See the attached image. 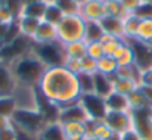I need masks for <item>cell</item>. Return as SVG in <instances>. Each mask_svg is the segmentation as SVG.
<instances>
[{
	"label": "cell",
	"instance_id": "cell-1",
	"mask_svg": "<svg viewBox=\"0 0 152 140\" xmlns=\"http://www.w3.org/2000/svg\"><path fill=\"white\" fill-rule=\"evenodd\" d=\"M37 92L46 102L58 108V111L77 103L83 96L78 75L72 74L62 65L48 66L45 69L39 81Z\"/></svg>",
	"mask_w": 152,
	"mask_h": 140
},
{
	"label": "cell",
	"instance_id": "cell-2",
	"mask_svg": "<svg viewBox=\"0 0 152 140\" xmlns=\"http://www.w3.org/2000/svg\"><path fill=\"white\" fill-rule=\"evenodd\" d=\"M9 66L12 69L16 84L27 86V87H36V89L39 86V81H40L45 69L48 68L33 53V50L27 52L25 55H22L18 59H15L13 62H10Z\"/></svg>",
	"mask_w": 152,
	"mask_h": 140
},
{
	"label": "cell",
	"instance_id": "cell-3",
	"mask_svg": "<svg viewBox=\"0 0 152 140\" xmlns=\"http://www.w3.org/2000/svg\"><path fill=\"white\" fill-rule=\"evenodd\" d=\"M86 25L87 21L80 15H65L61 22L56 25V31H58V43L65 46L74 42H80L84 40L86 36Z\"/></svg>",
	"mask_w": 152,
	"mask_h": 140
},
{
	"label": "cell",
	"instance_id": "cell-4",
	"mask_svg": "<svg viewBox=\"0 0 152 140\" xmlns=\"http://www.w3.org/2000/svg\"><path fill=\"white\" fill-rule=\"evenodd\" d=\"M102 121L115 136H120L133 128L132 111H108Z\"/></svg>",
	"mask_w": 152,
	"mask_h": 140
},
{
	"label": "cell",
	"instance_id": "cell-5",
	"mask_svg": "<svg viewBox=\"0 0 152 140\" xmlns=\"http://www.w3.org/2000/svg\"><path fill=\"white\" fill-rule=\"evenodd\" d=\"M78 102H80L89 121H101V120H103L105 114L108 112L106 105H105V99L99 97L95 93L83 94Z\"/></svg>",
	"mask_w": 152,
	"mask_h": 140
},
{
	"label": "cell",
	"instance_id": "cell-6",
	"mask_svg": "<svg viewBox=\"0 0 152 140\" xmlns=\"http://www.w3.org/2000/svg\"><path fill=\"white\" fill-rule=\"evenodd\" d=\"M33 53L46 65V66H56L62 65V61L65 58L64 55V47L59 43H52V44H33L31 47Z\"/></svg>",
	"mask_w": 152,
	"mask_h": 140
},
{
	"label": "cell",
	"instance_id": "cell-7",
	"mask_svg": "<svg viewBox=\"0 0 152 140\" xmlns=\"http://www.w3.org/2000/svg\"><path fill=\"white\" fill-rule=\"evenodd\" d=\"M133 130L142 140H152V114L151 109L132 111Z\"/></svg>",
	"mask_w": 152,
	"mask_h": 140
},
{
	"label": "cell",
	"instance_id": "cell-8",
	"mask_svg": "<svg viewBox=\"0 0 152 140\" xmlns=\"http://www.w3.org/2000/svg\"><path fill=\"white\" fill-rule=\"evenodd\" d=\"M129 43L134 50V56H136L134 65L139 68V71L152 69V44L142 43L139 40H130Z\"/></svg>",
	"mask_w": 152,
	"mask_h": 140
},
{
	"label": "cell",
	"instance_id": "cell-9",
	"mask_svg": "<svg viewBox=\"0 0 152 140\" xmlns=\"http://www.w3.org/2000/svg\"><path fill=\"white\" fill-rule=\"evenodd\" d=\"M80 15L87 22H101L106 16L105 0H86L80 6Z\"/></svg>",
	"mask_w": 152,
	"mask_h": 140
},
{
	"label": "cell",
	"instance_id": "cell-10",
	"mask_svg": "<svg viewBox=\"0 0 152 140\" xmlns=\"http://www.w3.org/2000/svg\"><path fill=\"white\" fill-rule=\"evenodd\" d=\"M59 122V121H58ZM66 140H83L89 136V121L86 120H74L59 122Z\"/></svg>",
	"mask_w": 152,
	"mask_h": 140
},
{
	"label": "cell",
	"instance_id": "cell-11",
	"mask_svg": "<svg viewBox=\"0 0 152 140\" xmlns=\"http://www.w3.org/2000/svg\"><path fill=\"white\" fill-rule=\"evenodd\" d=\"M33 44H52V43H58V31H56V25H52L46 21H40L33 39H31Z\"/></svg>",
	"mask_w": 152,
	"mask_h": 140
},
{
	"label": "cell",
	"instance_id": "cell-12",
	"mask_svg": "<svg viewBox=\"0 0 152 140\" xmlns=\"http://www.w3.org/2000/svg\"><path fill=\"white\" fill-rule=\"evenodd\" d=\"M16 81L13 78L9 63L0 62V96H12Z\"/></svg>",
	"mask_w": 152,
	"mask_h": 140
},
{
	"label": "cell",
	"instance_id": "cell-13",
	"mask_svg": "<svg viewBox=\"0 0 152 140\" xmlns=\"http://www.w3.org/2000/svg\"><path fill=\"white\" fill-rule=\"evenodd\" d=\"M34 137H36V140H66L61 124L56 120L48 121Z\"/></svg>",
	"mask_w": 152,
	"mask_h": 140
},
{
	"label": "cell",
	"instance_id": "cell-14",
	"mask_svg": "<svg viewBox=\"0 0 152 140\" xmlns=\"http://www.w3.org/2000/svg\"><path fill=\"white\" fill-rule=\"evenodd\" d=\"M39 24H40V19H36V18H31V16H25V15H21L16 19V28H18L19 36H22L25 39H30V40L33 39Z\"/></svg>",
	"mask_w": 152,
	"mask_h": 140
},
{
	"label": "cell",
	"instance_id": "cell-15",
	"mask_svg": "<svg viewBox=\"0 0 152 140\" xmlns=\"http://www.w3.org/2000/svg\"><path fill=\"white\" fill-rule=\"evenodd\" d=\"M112 80L108 75H103L96 72L93 75V93L98 94L99 97H106L112 93Z\"/></svg>",
	"mask_w": 152,
	"mask_h": 140
},
{
	"label": "cell",
	"instance_id": "cell-16",
	"mask_svg": "<svg viewBox=\"0 0 152 140\" xmlns=\"http://www.w3.org/2000/svg\"><path fill=\"white\" fill-rule=\"evenodd\" d=\"M99 24H101L105 34H109V36H114V37H118V39H124V34H123V19L112 18V16H105Z\"/></svg>",
	"mask_w": 152,
	"mask_h": 140
},
{
	"label": "cell",
	"instance_id": "cell-17",
	"mask_svg": "<svg viewBox=\"0 0 152 140\" xmlns=\"http://www.w3.org/2000/svg\"><path fill=\"white\" fill-rule=\"evenodd\" d=\"M139 22H140V16H137L136 13H127L123 18V34H124V40L130 42V40H134L136 39Z\"/></svg>",
	"mask_w": 152,
	"mask_h": 140
},
{
	"label": "cell",
	"instance_id": "cell-18",
	"mask_svg": "<svg viewBox=\"0 0 152 140\" xmlns=\"http://www.w3.org/2000/svg\"><path fill=\"white\" fill-rule=\"evenodd\" d=\"M105 105L108 111H132L127 96L112 92L109 96L105 97Z\"/></svg>",
	"mask_w": 152,
	"mask_h": 140
},
{
	"label": "cell",
	"instance_id": "cell-19",
	"mask_svg": "<svg viewBox=\"0 0 152 140\" xmlns=\"http://www.w3.org/2000/svg\"><path fill=\"white\" fill-rule=\"evenodd\" d=\"M109 78L112 80V90L120 94H124V96H129L132 92H134L139 87V84L136 81L126 80V78H118V77H115V74L111 75Z\"/></svg>",
	"mask_w": 152,
	"mask_h": 140
},
{
	"label": "cell",
	"instance_id": "cell-20",
	"mask_svg": "<svg viewBox=\"0 0 152 140\" xmlns=\"http://www.w3.org/2000/svg\"><path fill=\"white\" fill-rule=\"evenodd\" d=\"M89 136L99 140H109L114 134L103 121H89Z\"/></svg>",
	"mask_w": 152,
	"mask_h": 140
},
{
	"label": "cell",
	"instance_id": "cell-21",
	"mask_svg": "<svg viewBox=\"0 0 152 140\" xmlns=\"http://www.w3.org/2000/svg\"><path fill=\"white\" fill-rule=\"evenodd\" d=\"M129 103H130V109L132 111H142V109H151L152 105L151 102L146 99V96L140 92V89L137 87L134 92L127 96Z\"/></svg>",
	"mask_w": 152,
	"mask_h": 140
},
{
	"label": "cell",
	"instance_id": "cell-22",
	"mask_svg": "<svg viewBox=\"0 0 152 140\" xmlns=\"http://www.w3.org/2000/svg\"><path fill=\"white\" fill-rule=\"evenodd\" d=\"M134 40L152 44V18H140Z\"/></svg>",
	"mask_w": 152,
	"mask_h": 140
},
{
	"label": "cell",
	"instance_id": "cell-23",
	"mask_svg": "<svg viewBox=\"0 0 152 140\" xmlns=\"http://www.w3.org/2000/svg\"><path fill=\"white\" fill-rule=\"evenodd\" d=\"M62 47H64V55L65 56L75 58V59H83L84 56H87V43L84 40L74 42V43L65 44Z\"/></svg>",
	"mask_w": 152,
	"mask_h": 140
},
{
	"label": "cell",
	"instance_id": "cell-24",
	"mask_svg": "<svg viewBox=\"0 0 152 140\" xmlns=\"http://www.w3.org/2000/svg\"><path fill=\"white\" fill-rule=\"evenodd\" d=\"M45 9H46V3H43L42 0H37V1L24 4L21 15L31 16V18H36V19H40V21H42L43 13H45ZM21 15H19V16H21ZM19 16H18V18H19Z\"/></svg>",
	"mask_w": 152,
	"mask_h": 140
},
{
	"label": "cell",
	"instance_id": "cell-25",
	"mask_svg": "<svg viewBox=\"0 0 152 140\" xmlns=\"http://www.w3.org/2000/svg\"><path fill=\"white\" fill-rule=\"evenodd\" d=\"M117 69H118V63H117L115 58H112V56L105 55L98 61V72L99 74L111 77L117 72Z\"/></svg>",
	"mask_w": 152,
	"mask_h": 140
},
{
	"label": "cell",
	"instance_id": "cell-26",
	"mask_svg": "<svg viewBox=\"0 0 152 140\" xmlns=\"http://www.w3.org/2000/svg\"><path fill=\"white\" fill-rule=\"evenodd\" d=\"M124 42H126L124 39H118V37H114V36H109V34H103V37L101 39V43L103 46V52L108 56H114L117 49L121 46Z\"/></svg>",
	"mask_w": 152,
	"mask_h": 140
},
{
	"label": "cell",
	"instance_id": "cell-27",
	"mask_svg": "<svg viewBox=\"0 0 152 140\" xmlns=\"http://www.w3.org/2000/svg\"><path fill=\"white\" fill-rule=\"evenodd\" d=\"M103 30H102L99 22H87L86 25V36H84V42L86 43H92V42H101L103 37Z\"/></svg>",
	"mask_w": 152,
	"mask_h": 140
},
{
	"label": "cell",
	"instance_id": "cell-28",
	"mask_svg": "<svg viewBox=\"0 0 152 140\" xmlns=\"http://www.w3.org/2000/svg\"><path fill=\"white\" fill-rule=\"evenodd\" d=\"M62 18H64V13L61 12V9L55 3L53 4H46V9H45L42 21H46V22H49L52 25H58Z\"/></svg>",
	"mask_w": 152,
	"mask_h": 140
},
{
	"label": "cell",
	"instance_id": "cell-29",
	"mask_svg": "<svg viewBox=\"0 0 152 140\" xmlns=\"http://www.w3.org/2000/svg\"><path fill=\"white\" fill-rule=\"evenodd\" d=\"M105 6H106V16L123 19L127 15V12L123 7L120 0H105Z\"/></svg>",
	"mask_w": 152,
	"mask_h": 140
},
{
	"label": "cell",
	"instance_id": "cell-30",
	"mask_svg": "<svg viewBox=\"0 0 152 140\" xmlns=\"http://www.w3.org/2000/svg\"><path fill=\"white\" fill-rule=\"evenodd\" d=\"M136 62V56H134V50L130 46V43L127 42V46L124 47L123 53L120 55V58L117 59L118 66H132Z\"/></svg>",
	"mask_w": 152,
	"mask_h": 140
},
{
	"label": "cell",
	"instance_id": "cell-31",
	"mask_svg": "<svg viewBox=\"0 0 152 140\" xmlns=\"http://www.w3.org/2000/svg\"><path fill=\"white\" fill-rule=\"evenodd\" d=\"M16 111V105L12 96H0V115L4 117H10L15 114Z\"/></svg>",
	"mask_w": 152,
	"mask_h": 140
},
{
	"label": "cell",
	"instance_id": "cell-32",
	"mask_svg": "<svg viewBox=\"0 0 152 140\" xmlns=\"http://www.w3.org/2000/svg\"><path fill=\"white\" fill-rule=\"evenodd\" d=\"M55 4L61 9V12L64 13V16H65V15L80 13V4L75 3L74 0H58Z\"/></svg>",
	"mask_w": 152,
	"mask_h": 140
},
{
	"label": "cell",
	"instance_id": "cell-33",
	"mask_svg": "<svg viewBox=\"0 0 152 140\" xmlns=\"http://www.w3.org/2000/svg\"><path fill=\"white\" fill-rule=\"evenodd\" d=\"M98 72V61H95L90 56H84L81 59V74L95 75Z\"/></svg>",
	"mask_w": 152,
	"mask_h": 140
},
{
	"label": "cell",
	"instance_id": "cell-34",
	"mask_svg": "<svg viewBox=\"0 0 152 140\" xmlns=\"http://www.w3.org/2000/svg\"><path fill=\"white\" fill-rule=\"evenodd\" d=\"M62 66L66 68L68 71H71L72 74H81V59H75V58H69L65 56L62 61Z\"/></svg>",
	"mask_w": 152,
	"mask_h": 140
},
{
	"label": "cell",
	"instance_id": "cell-35",
	"mask_svg": "<svg viewBox=\"0 0 152 140\" xmlns=\"http://www.w3.org/2000/svg\"><path fill=\"white\" fill-rule=\"evenodd\" d=\"M87 56L93 58L95 61H99L102 56H105L103 46H102L101 42H92V43H87Z\"/></svg>",
	"mask_w": 152,
	"mask_h": 140
},
{
	"label": "cell",
	"instance_id": "cell-36",
	"mask_svg": "<svg viewBox=\"0 0 152 140\" xmlns=\"http://www.w3.org/2000/svg\"><path fill=\"white\" fill-rule=\"evenodd\" d=\"M78 80H80V86H81L83 94L93 93V75L78 74Z\"/></svg>",
	"mask_w": 152,
	"mask_h": 140
},
{
	"label": "cell",
	"instance_id": "cell-37",
	"mask_svg": "<svg viewBox=\"0 0 152 140\" xmlns=\"http://www.w3.org/2000/svg\"><path fill=\"white\" fill-rule=\"evenodd\" d=\"M16 22V18L12 15V12L6 6H0V24L1 25H13Z\"/></svg>",
	"mask_w": 152,
	"mask_h": 140
},
{
	"label": "cell",
	"instance_id": "cell-38",
	"mask_svg": "<svg viewBox=\"0 0 152 140\" xmlns=\"http://www.w3.org/2000/svg\"><path fill=\"white\" fill-rule=\"evenodd\" d=\"M4 6H6V7L12 12V15L18 19V16H19V15H21V12H22L24 3H22V0H6Z\"/></svg>",
	"mask_w": 152,
	"mask_h": 140
},
{
	"label": "cell",
	"instance_id": "cell-39",
	"mask_svg": "<svg viewBox=\"0 0 152 140\" xmlns=\"http://www.w3.org/2000/svg\"><path fill=\"white\" fill-rule=\"evenodd\" d=\"M120 1L127 13H136L143 4V0H120Z\"/></svg>",
	"mask_w": 152,
	"mask_h": 140
},
{
	"label": "cell",
	"instance_id": "cell-40",
	"mask_svg": "<svg viewBox=\"0 0 152 140\" xmlns=\"http://www.w3.org/2000/svg\"><path fill=\"white\" fill-rule=\"evenodd\" d=\"M13 127V122H12V118L10 117H4V115H0V133Z\"/></svg>",
	"mask_w": 152,
	"mask_h": 140
},
{
	"label": "cell",
	"instance_id": "cell-41",
	"mask_svg": "<svg viewBox=\"0 0 152 140\" xmlns=\"http://www.w3.org/2000/svg\"><path fill=\"white\" fill-rule=\"evenodd\" d=\"M117 137H118V140H142L133 128L126 131V133H123V134H120V136H117Z\"/></svg>",
	"mask_w": 152,
	"mask_h": 140
},
{
	"label": "cell",
	"instance_id": "cell-42",
	"mask_svg": "<svg viewBox=\"0 0 152 140\" xmlns=\"http://www.w3.org/2000/svg\"><path fill=\"white\" fill-rule=\"evenodd\" d=\"M139 89H140V92L146 96V99L151 102V105H152V84L151 86H146V84H140L139 86Z\"/></svg>",
	"mask_w": 152,
	"mask_h": 140
},
{
	"label": "cell",
	"instance_id": "cell-43",
	"mask_svg": "<svg viewBox=\"0 0 152 140\" xmlns=\"http://www.w3.org/2000/svg\"><path fill=\"white\" fill-rule=\"evenodd\" d=\"M43 3H46V4H53V3H56L58 0H42Z\"/></svg>",
	"mask_w": 152,
	"mask_h": 140
},
{
	"label": "cell",
	"instance_id": "cell-44",
	"mask_svg": "<svg viewBox=\"0 0 152 140\" xmlns=\"http://www.w3.org/2000/svg\"><path fill=\"white\" fill-rule=\"evenodd\" d=\"M74 1H75V3H78V4H80V6H81V4H83V3H84V1H86V0H74Z\"/></svg>",
	"mask_w": 152,
	"mask_h": 140
},
{
	"label": "cell",
	"instance_id": "cell-45",
	"mask_svg": "<svg viewBox=\"0 0 152 140\" xmlns=\"http://www.w3.org/2000/svg\"><path fill=\"white\" fill-rule=\"evenodd\" d=\"M86 140H99V139H96V137H90V136H87V137H86Z\"/></svg>",
	"mask_w": 152,
	"mask_h": 140
},
{
	"label": "cell",
	"instance_id": "cell-46",
	"mask_svg": "<svg viewBox=\"0 0 152 140\" xmlns=\"http://www.w3.org/2000/svg\"><path fill=\"white\" fill-rule=\"evenodd\" d=\"M4 3H6V0H0V6H4Z\"/></svg>",
	"mask_w": 152,
	"mask_h": 140
},
{
	"label": "cell",
	"instance_id": "cell-47",
	"mask_svg": "<svg viewBox=\"0 0 152 140\" xmlns=\"http://www.w3.org/2000/svg\"><path fill=\"white\" fill-rule=\"evenodd\" d=\"M143 3H152V0H143Z\"/></svg>",
	"mask_w": 152,
	"mask_h": 140
},
{
	"label": "cell",
	"instance_id": "cell-48",
	"mask_svg": "<svg viewBox=\"0 0 152 140\" xmlns=\"http://www.w3.org/2000/svg\"><path fill=\"white\" fill-rule=\"evenodd\" d=\"M151 114H152V108H151Z\"/></svg>",
	"mask_w": 152,
	"mask_h": 140
},
{
	"label": "cell",
	"instance_id": "cell-49",
	"mask_svg": "<svg viewBox=\"0 0 152 140\" xmlns=\"http://www.w3.org/2000/svg\"><path fill=\"white\" fill-rule=\"evenodd\" d=\"M83 140H86V139H83Z\"/></svg>",
	"mask_w": 152,
	"mask_h": 140
}]
</instances>
